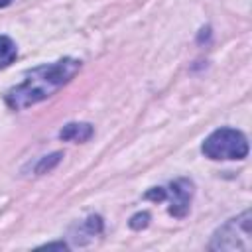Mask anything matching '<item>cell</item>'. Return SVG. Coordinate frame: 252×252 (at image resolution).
Here are the masks:
<instances>
[{"instance_id": "cell-7", "label": "cell", "mask_w": 252, "mask_h": 252, "mask_svg": "<svg viewBox=\"0 0 252 252\" xmlns=\"http://www.w3.org/2000/svg\"><path fill=\"white\" fill-rule=\"evenodd\" d=\"M148 220H150V215H148V213H140V215L132 217L130 226H132V228H144V226L148 224Z\"/></svg>"}, {"instance_id": "cell-1", "label": "cell", "mask_w": 252, "mask_h": 252, "mask_svg": "<svg viewBox=\"0 0 252 252\" xmlns=\"http://www.w3.org/2000/svg\"><path fill=\"white\" fill-rule=\"evenodd\" d=\"M79 67H81V63L77 59L67 57L57 63L32 69L18 87H14L6 93V104L10 108L20 110V108L32 106V104L51 96L55 91H59L65 83H69L75 77Z\"/></svg>"}, {"instance_id": "cell-8", "label": "cell", "mask_w": 252, "mask_h": 252, "mask_svg": "<svg viewBox=\"0 0 252 252\" xmlns=\"http://www.w3.org/2000/svg\"><path fill=\"white\" fill-rule=\"evenodd\" d=\"M49 158H51V159H43V161L37 165V171H43V169H51V165L59 161L61 154H53V156H49Z\"/></svg>"}, {"instance_id": "cell-5", "label": "cell", "mask_w": 252, "mask_h": 252, "mask_svg": "<svg viewBox=\"0 0 252 252\" xmlns=\"http://www.w3.org/2000/svg\"><path fill=\"white\" fill-rule=\"evenodd\" d=\"M59 136L63 140H73V142H85L93 136V126L91 124H67Z\"/></svg>"}, {"instance_id": "cell-2", "label": "cell", "mask_w": 252, "mask_h": 252, "mask_svg": "<svg viewBox=\"0 0 252 252\" xmlns=\"http://www.w3.org/2000/svg\"><path fill=\"white\" fill-rule=\"evenodd\" d=\"M203 154L211 159H242L248 156V142L234 128H219L203 142Z\"/></svg>"}, {"instance_id": "cell-4", "label": "cell", "mask_w": 252, "mask_h": 252, "mask_svg": "<svg viewBox=\"0 0 252 252\" xmlns=\"http://www.w3.org/2000/svg\"><path fill=\"white\" fill-rule=\"evenodd\" d=\"M193 195V183L187 179H177L169 185V197H171V205H169V213L173 217H185L187 209H189V201Z\"/></svg>"}, {"instance_id": "cell-10", "label": "cell", "mask_w": 252, "mask_h": 252, "mask_svg": "<svg viewBox=\"0 0 252 252\" xmlns=\"http://www.w3.org/2000/svg\"><path fill=\"white\" fill-rule=\"evenodd\" d=\"M10 2H12V0H0V8H2V6H8Z\"/></svg>"}, {"instance_id": "cell-3", "label": "cell", "mask_w": 252, "mask_h": 252, "mask_svg": "<svg viewBox=\"0 0 252 252\" xmlns=\"http://www.w3.org/2000/svg\"><path fill=\"white\" fill-rule=\"evenodd\" d=\"M252 232H250V213H242L240 217L228 220L220 226L211 242L213 250H250L252 246Z\"/></svg>"}, {"instance_id": "cell-9", "label": "cell", "mask_w": 252, "mask_h": 252, "mask_svg": "<svg viewBox=\"0 0 252 252\" xmlns=\"http://www.w3.org/2000/svg\"><path fill=\"white\" fill-rule=\"evenodd\" d=\"M165 195H167V193H165V189H159V187H158V189H152V191H148V193H146V197H148V199H156V201H163V199H165Z\"/></svg>"}, {"instance_id": "cell-6", "label": "cell", "mask_w": 252, "mask_h": 252, "mask_svg": "<svg viewBox=\"0 0 252 252\" xmlns=\"http://www.w3.org/2000/svg\"><path fill=\"white\" fill-rule=\"evenodd\" d=\"M18 55V49H16V43L6 37V35H0V69L2 67H8Z\"/></svg>"}]
</instances>
